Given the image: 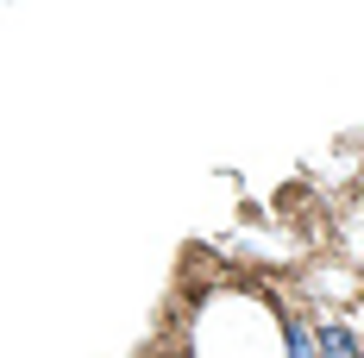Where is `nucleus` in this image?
<instances>
[{
  "instance_id": "1",
  "label": "nucleus",
  "mask_w": 364,
  "mask_h": 358,
  "mask_svg": "<svg viewBox=\"0 0 364 358\" xmlns=\"http://www.w3.org/2000/svg\"><path fill=\"white\" fill-rule=\"evenodd\" d=\"M314 346H321V358H364L358 327L339 321V315H321V321H314Z\"/></svg>"
},
{
  "instance_id": "2",
  "label": "nucleus",
  "mask_w": 364,
  "mask_h": 358,
  "mask_svg": "<svg viewBox=\"0 0 364 358\" xmlns=\"http://www.w3.org/2000/svg\"><path fill=\"white\" fill-rule=\"evenodd\" d=\"M358 339H364V327H358Z\"/></svg>"
}]
</instances>
